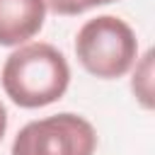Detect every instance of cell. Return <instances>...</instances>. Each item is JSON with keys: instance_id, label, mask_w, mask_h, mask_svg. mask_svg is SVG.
Instances as JSON below:
<instances>
[{"instance_id": "obj_1", "label": "cell", "mask_w": 155, "mask_h": 155, "mask_svg": "<svg viewBox=\"0 0 155 155\" xmlns=\"http://www.w3.org/2000/svg\"><path fill=\"white\" fill-rule=\"evenodd\" d=\"M5 94L22 109H39L58 102L70 85L65 56L44 41L15 48L0 73Z\"/></svg>"}, {"instance_id": "obj_2", "label": "cell", "mask_w": 155, "mask_h": 155, "mask_svg": "<svg viewBox=\"0 0 155 155\" xmlns=\"http://www.w3.org/2000/svg\"><path fill=\"white\" fill-rule=\"evenodd\" d=\"M75 56L90 75L116 80L136 63L138 39L121 17L99 15L80 27L75 36Z\"/></svg>"}, {"instance_id": "obj_3", "label": "cell", "mask_w": 155, "mask_h": 155, "mask_svg": "<svg viewBox=\"0 0 155 155\" xmlns=\"http://www.w3.org/2000/svg\"><path fill=\"white\" fill-rule=\"evenodd\" d=\"M94 126L70 111L29 121L12 140V155H94Z\"/></svg>"}, {"instance_id": "obj_4", "label": "cell", "mask_w": 155, "mask_h": 155, "mask_svg": "<svg viewBox=\"0 0 155 155\" xmlns=\"http://www.w3.org/2000/svg\"><path fill=\"white\" fill-rule=\"evenodd\" d=\"M46 19L44 0H0V46H22Z\"/></svg>"}, {"instance_id": "obj_5", "label": "cell", "mask_w": 155, "mask_h": 155, "mask_svg": "<svg viewBox=\"0 0 155 155\" xmlns=\"http://www.w3.org/2000/svg\"><path fill=\"white\" fill-rule=\"evenodd\" d=\"M150 75H153V51H148V53L143 56V63L136 68V73H133V82H131L133 94L140 99V104H143L145 109H150V107H153V87H150Z\"/></svg>"}, {"instance_id": "obj_6", "label": "cell", "mask_w": 155, "mask_h": 155, "mask_svg": "<svg viewBox=\"0 0 155 155\" xmlns=\"http://www.w3.org/2000/svg\"><path fill=\"white\" fill-rule=\"evenodd\" d=\"M116 0H44L46 10L56 12V15H63V17H75V15H82L92 7H99V5H111Z\"/></svg>"}, {"instance_id": "obj_7", "label": "cell", "mask_w": 155, "mask_h": 155, "mask_svg": "<svg viewBox=\"0 0 155 155\" xmlns=\"http://www.w3.org/2000/svg\"><path fill=\"white\" fill-rule=\"evenodd\" d=\"M5 131H7V109H5V104L0 102V140H2Z\"/></svg>"}]
</instances>
